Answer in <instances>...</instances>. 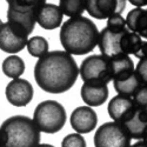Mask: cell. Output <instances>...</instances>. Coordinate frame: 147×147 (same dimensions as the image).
I'll return each mask as SVG.
<instances>
[{"label": "cell", "instance_id": "52a82bcc", "mask_svg": "<svg viewBox=\"0 0 147 147\" xmlns=\"http://www.w3.org/2000/svg\"><path fill=\"white\" fill-rule=\"evenodd\" d=\"M27 40L28 35L17 26L11 25L8 22H4L0 26V50L1 51L9 54H16L26 47Z\"/></svg>", "mask_w": 147, "mask_h": 147}, {"label": "cell", "instance_id": "8992f818", "mask_svg": "<svg viewBox=\"0 0 147 147\" xmlns=\"http://www.w3.org/2000/svg\"><path fill=\"white\" fill-rule=\"evenodd\" d=\"M131 140L124 126L111 121L98 127L93 141L95 147H129Z\"/></svg>", "mask_w": 147, "mask_h": 147}, {"label": "cell", "instance_id": "ac0fdd59", "mask_svg": "<svg viewBox=\"0 0 147 147\" xmlns=\"http://www.w3.org/2000/svg\"><path fill=\"white\" fill-rule=\"evenodd\" d=\"M126 28L138 34L140 38H147V11L144 8H133L125 19Z\"/></svg>", "mask_w": 147, "mask_h": 147}, {"label": "cell", "instance_id": "d6986e66", "mask_svg": "<svg viewBox=\"0 0 147 147\" xmlns=\"http://www.w3.org/2000/svg\"><path fill=\"white\" fill-rule=\"evenodd\" d=\"M112 80H124L134 73V63L129 55L120 54L111 58Z\"/></svg>", "mask_w": 147, "mask_h": 147}, {"label": "cell", "instance_id": "d6a6232c", "mask_svg": "<svg viewBox=\"0 0 147 147\" xmlns=\"http://www.w3.org/2000/svg\"><path fill=\"white\" fill-rule=\"evenodd\" d=\"M3 24H4V22H3V20H1V19H0V26H1V25H3Z\"/></svg>", "mask_w": 147, "mask_h": 147}, {"label": "cell", "instance_id": "1f68e13d", "mask_svg": "<svg viewBox=\"0 0 147 147\" xmlns=\"http://www.w3.org/2000/svg\"><path fill=\"white\" fill-rule=\"evenodd\" d=\"M38 147H54V146L53 145H50V144H41V145L39 144Z\"/></svg>", "mask_w": 147, "mask_h": 147}, {"label": "cell", "instance_id": "ffe728a7", "mask_svg": "<svg viewBox=\"0 0 147 147\" xmlns=\"http://www.w3.org/2000/svg\"><path fill=\"white\" fill-rule=\"evenodd\" d=\"M142 85H146V84H144L140 80V78L136 74V72L124 80H113V86H114V90L118 93V95L128 96V98H132L134 95V93H136Z\"/></svg>", "mask_w": 147, "mask_h": 147}, {"label": "cell", "instance_id": "3957f363", "mask_svg": "<svg viewBox=\"0 0 147 147\" xmlns=\"http://www.w3.org/2000/svg\"><path fill=\"white\" fill-rule=\"evenodd\" d=\"M0 128L7 134L5 147H38L40 142V132L28 117H11L4 121Z\"/></svg>", "mask_w": 147, "mask_h": 147}, {"label": "cell", "instance_id": "9c48e42d", "mask_svg": "<svg viewBox=\"0 0 147 147\" xmlns=\"http://www.w3.org/2000/svg\"><path fill=\"white\" fill-rule=\"evenodd\" d=\"M7 101L16 107L27 106L34 95L32 84L25 79H14L7 84L5 91Z\"/></svg>", "mask_w": 147, "mask_h": 147}, {"label": "cell", "instance_id": "9a60e30c", "mask_svg": "<svg viewBox=\"0 0 147 147\" xmlns=\"http://www.w3.org/2000/svg\"><path fill=\"white\" fill-rule=\"evenodd\" d=\"M131 139H146L147 132V109L138 108L133 117L122 124Z\"/></svg>", "mask_w": 147, "mask_h": 147}, {"label": "cell", "instance_id": "7c38bea8", "mask_svg": "<svg viewBox=\"0 0 147 147\" xmlns=\"http://www.w3.org/2000/svg\"><path fill=\"white\" fill-rule=\"evenodd\" d=\"M69 122L72 128L78 134L90 133L98 125V115L93 108L88 106H80L72 112Z\"/></svg>", "mask_w": 147, "mask_h": 147}, {"label": "cell", "instance_id": "4fadbf2b", "mask_svg": "<svg viewBox=\"0 0 147 147\" xmlns=\"http://www.w3.org/2000/svg\"><path fill=\"white\" fill-rule=\"evenodd\" d=\"M35 18L36 24H39L40 27L44 30H55L61 26L64 14L58 5L45 1L41 6L36 8Z\"/></svg>", "mask_w": 147, "mask_h": 147}, {"label": "cell", "instance_id": "5bb4252c", "mask_svg": "<svg viewBox=\"0 0 147 147\" xmlns=\"http://www.w3.org/2000/svg\"><path fill=\"white\" fill-rule=\"evenodd\" d=\"M80 94L81 99L88 107H98L106 102L109 92L107 85L84 82L81 86Z\"/></svg>", "mask_w": 147, "mask_h": 147}, {"label": "cell", "instance_id": "f1b7e54d", "mask_svg": "<svg viewBox=\"0 0 147 147\" xmlns=\"http://www.w3.org/2000/svg\"><path fill=\"white\" fill-rule=\"evenodd\" d=\"M7 144V134L4 129L0 128V147H5Z\"/></svg>", "mask_w": 147, "mask_h": 147}, {"label": "cell", "instance_id": "8fae6325", "mask_svg": "<svg viewBox=\"0 0 147 147\" xmlns=\"http://www.w3.org/2000/svg\"><path fill=\"white\" fill-rule=\"evenodd\" d=\"M137 109L138 107L132 100V98L115 95L109 100L107 112L114 122H118V124L122 125L124 122H126L133 117V114L136 113Z\"/></svg>", "mask_w": 147, "mask_h": 147}, {"label": "cell", "instance_id": "f546056e", "mask_svg": "<svg viewBox=\"0 0 147 147\" xmlns=\"http://www.w3.org/2000/svg\"><path fill=\"white\" fill-rule=\"evenodd\" d=\"M129 3L134 6H137V8H141L142 6L146 5V1H144V0H141V1H138V0H129Z\"/></svg>", "mask_w": 147, "mask_h": 147}, {"label": "cell", "instance_id": "484cf974", "mask_svg": "<svg viewBox=\"0 0 147 147\" xmlns=\"http://www.w3.org/2000/svg\"><path fill=\"white\" fill-rule=\"evenodd\" d=\"M132 100L134 101L136 106L138 108H142L146 109V105H147V86L142 85V86L134 93V95L132 96Z\"/></svg>", "mask_w": 147, "mask_h": 147}, {"label": "cell", "instance_id": "83f0119b", "mask_svg": "<svg viewBox=\"0 0 147 147\" xmlns=\"http://www.w3.org/2000/svg\"><path fill=\"white\" fill-rule=\"evenodd\" d=\"M146 67H147V60H146V58H142V59H140V61L138 63L137 68H134V72H136V74L140 78V80H141L144 84L147 82Z\"/></svg>", "mask_w": 147, "mask_h": 147}, {"label": "cell", "instance_id": "cb8c5ba5", "mask_svg": "<svg viewBox=\"0 0 147 147\" xmlns=\"http://www.w3.org/2000/svg\"><path fill=\"white\" fill-rule=\"evenodd\" d=\"M44 3V0H8L7 1L8 8L17 12H27L36 9Z\"/></svg>", "mask_w": 147, "mask_h": 147}, {"label": "cell", "instance_id": "6da1fadb", "mask_svg": "<svg viewBox=\"0 0 147 147\" xmlns=\"http://www.w3.org/2000/svg\"><path fill=\"white\" fill-rule=\"evenodd\" d=\"M79 67L66 52L52 51L40 58L34 66V79L38 86L52 94L65 93L78 79Z\"/></svg>", "mask_w": 147, "mask_h": 147}, {"label": "cell", "instance_id": "7402d4cb", "mask_svg": "<svg viewBox=\"0 0 147 147\" xmlns=\"http://www.w3.org/2000/svg\"><path fill=\"white\" fill-rule=\"evenodd\" d=\"M59 8L64 16L71 18L81 17L86 9V0H60Z\"/></svg>", "mask_w": 147, "mask_h": 147}, {"label": "cell", "instance_id": "603a6c76", "mask_svg": "<svg viewBox=\"0 0 147 147\" xmlns=\"http://www.w3.org/2000/svg\"><path fill=\"white\" fill-rule=\"evenodd\" d=\"M26 47L28 53L32 57L38 59L42 58L48 53V42L44 36H40V35H35V36H32L31 39H28Z\"/></svg>", "mask_w": 147, "mask_h": 147}, {"label": "cell", "instance_id": "277c9868", "mask_svg": "<svg viewBox=\"0 0 147 147\" xmlns=\"http://www.w3.org/2000/svg\"><path fill=\"white\" fill-rule=\"evenodd\" d=\"M66 111L60 102L45 100L35 107L32 120L39 132L54 134L63 129L66 124Z\"/></svg>", "mask_w": 147, "mask_h": 147}, {"label": "cell", "instance_id": "30bf717a", "mask_svg": "<svg viewBox=\"0 0 147 147\" xmlns=\"http://www.w3.org/2000/svg\"><path fill=\"white\" fill-rule=\"evenodd\" d=\"M126 7V0H86L88 14L98 20L108 19L113 14H120Z\"/></svg>", "mask_w": 147, "mask_h": 147}, {"label": "cell", "instance_id": "44dd1931", "mask_svg": "<svg viewBox=\"0 0 147 147\" xmlns=\"http://www.w3.org/2000/svg\"><path fill=\"white\" fill-rule=\"evenodd\" d=\"M1 69L6 77L13 80L19 79L24 74V72H25V63H24V60L20 57L12 54L4 59Z\"/></svg>", "mask_w": 147, "mask_h": 147}, {"label": "cell", "instance_id": "2e32d148", "mask_svg": "<svg viewBox=\"0 0 147 147\" xmlns=\"http://www.w3.org/2000/svg\"><path fill=\"white\" fill-rule=\"evenodd\" d=\"M120 48L122 54H126V55L133 54L138 59H142V58H146L147 42L144 41L138 34L128 31L127 33L122 35Z\"/></svg>", "mask_w": 147, "mask_h": 147}, {"label": "cell", "instance_id": "4316f807", "mask_svg": "<svg viewBox=\"0 0 147 147\" xmlns=\"http://www.w3.org/2000/svg\"><path fill=\"white\" fill-rule=\"evenodd\" d=\"M107 26L113 28H125L126 21L121 14H113L107 19Z\"/></svg>", "mask_w": 147, "mask_h": 147}, {"label": "cell", "instance_id": "4dcf8cb0", "mask_svg": "<svg viewBox=\"0 0 147 147\" xmlns=\"http://www.w3.org/2000/svg\"><path fill=\"white\" fill-rule=\"evenodd\" d=\"M129 147H146V139L145 140H140V141L136 142L134 145H131Z\"/></svg>", "mask_w": 147, "mask_h": 147}, {"label": "cell", "instance_id": "e0dca14e", "mask_svg": "<svg viewBox=\"0 0 147 147\" xmlns=\"http://www.w3.org/2000/svg\"><path fill=\"white\" fill-rule=\"evenodd\" d=\"M35 12L36 9L33 11H27V12H17L8 8L7 9V22L11 25H14L21 31H24L27 35H30L35 27L36 24V18H35Z\"/></svg>", "mask_w": 147, "mask_h": 147}, {"label": "cell", "instance_id": "7a4b0ae2", "mask_svg": "<svg viewBox=\"0 0 147 147\" xmlns=\"http://www.w3.org/2000/svg\"><path fill=\"white\" fill-rule=\"evenodd\" d=\"M60 42L69 55H84L92 52L98 45L99 31L86 17H77L61 24Z\"/></svg>", "mask_w": 147, "mask_h": 147}, {"label": "cell", "instance_id": "5b68a950", "mask_svg": "<svg viewBox=\"0 0 147 147\" xmlns=\"http://www.w3.org/2000/svg\"><path fill=\"white\" fill-rule=\"evenodd\" d=\"M79 74L84 82L107 85L112 80L111 58L102 54H93L82 60Z\"/></svg>", "mask_w": 147, "mask_h": 147}, {"label": "cell", "instance_id": "ba28073f", "mask_svg": "<svg viewBox=\"0 0 147 147\" xmlns=\"http://www.w3.org/2000/svg\"><path fill=\"white\" fill-rule=\"evenodd\" d=\"M128 30L125 28H113V27H104L99 32V38H98V47L102 55L113 58L117 55L122 54L120 42L121 38L125 33H127Z\"/></svg>", "mask_w": 147, "mask_h": 147}, {"label": "cell", "instance_id": "d4e9b609", "mask_svg": "<svg viewBox=\"0 0 147 147\" xmlns=\"http://www.w3.org/2000/svg\"><path fill=\"white\" fill-rule=\"evenodd\" d=\"M61 147H86V140L81 134L69 133L61 141Z\"/></svg>", "mask_w": 147, "mask_h": 147}]
</instances>
